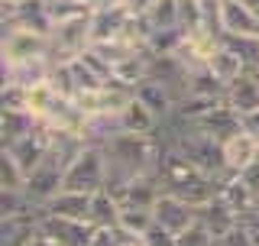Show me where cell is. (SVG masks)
Segmentation results:
<instances>
[{
  "label": "cell",
  "instance_id": "7",
  "mask_svg": "<svg viewBox=\"0 0 259 246\" xmlns=\"http://www.w3.org/2000/svg\"><path fill=\"white\" fill-rule=\"evenodd\" d=\"M217 194L237 211L240 220H249L259 211V198L246 188V182H243L237 172H224V175L217 178Z\"/></svg>",
  "mask_w": 259,
  "mask_h": 246
},
{
  "label": "cell",
  "instance_id": "29",
  "mask_svg": "<svg viewBox=\"0 0 259 246\" xmlns=\"http://www.w3.org/2000/svg\"><path fill=\"white\" fill-rule=\"evenodd\" d=\"M217 246H259V243H256V230L246 224V220H240V224L233 227V230L227 233Z\"/></svg>",
  "mask_w": 259,
  "mask_h": 246
},
{
  "label": "cell",
  "instance_id": "25",
  "mask_svg": "<svg viewBox=\"0 0 259 246\" xmlns=\"http://www.w3.org/2000/svg\"><path fill=\"white\" fill-rule=\"evenodd\" d=\"M152 224H156L152 211H143V208H123L120 211V227L133 236H146L152 230Z\"/></svg>",
  "mask_w": 259,
  "mask_h": 246
},
{
  "label": "cell",
  "instance_id": "31",
  "mask_svg": "<svg viewBox=\"0 0 259 246\" xmlns=\"http://www.w3.org/2000/svg\"><path fill=\"white\" fill-rule=\"evenodd\" d=\"M237 175L243 178V182H246V188H249V191H253L256 198H259V159H256V162H249L246 169H240Z\"/></svg>",
  "mask_w": 259,
  "mask_h": 246
},
{
  "label": "cell",
  "instance_id": "30",
  "mask_svg": "<svg viewBox=\"0 0 259 246\" xmlns=\"http://www.w3.org/2000/svg\"><path fill=\"white\" fill-rule=\"evenodd\" d=\"M143 240H146V246H178V236L172 230H165V227H159V224H152V230Z\"/></svg>",
  "mask_w": 259,
  "mask_h": 246
},
{
  "label": "cell",
  "instance_id": "27",
  "mask_svg": "<svg viewBox=\"0 0 259 246\" xmlns=\"http://www.w3.org/2000/svg\"><path fill=\"white\" fill-rule=\"evenodd\" d=\"M178 246H217V236L210 233L198 217H194V224L185 227V230L178 233Z\"/></svg>",
  "mask_w": 259,
  "mask_h": 246
},
{
  "label": "cell",
  "instance_id": "26",
  "mask_svg": "<svg viewBox=\"0 0 259 246\" xmlns=\"http://www.w3.org/2000/svg\"><path fill=\"white\" fill-rule=\"evenodd\" d=\"M130 236L120 224H94V233H91V243L88 246H126Z\"/></svg>",
  "mask_w": 259,
  "mask_h": 246
},
{
  "label": "cell",
  "instance_id": "3",
  "mask_svg": "<svg viewBox=\"0 0 259 246\" xmlns=\"http://www.w3.org/2000/svg\"><path fill=\"white\" fill-rule=\"evenodd\" d=\"M65 191H101L107 188V159H104V149L94 143H84L78 149V155L68 162L65 169Z\"/></svg>",
  "mask_w": 259,
  "mask_h": 246
},
{
  "label": "cell",
  "instance_id": "15",
  "mask_svg": "<svg viewBox=\"0 0 259 246\" xmlns=\"http://www.w3.org/2000/svg\"><path fill=\"white\" fill-rule=\"evenodd\" d=\"M39 217L42 214H20L0 217V246H32L39 236Z\"/></svg>",
  "mask_w": 259,
  "mask_h": 246
},
{
  "label": "cell",
  "instance_id": "14",
  "mask_svg": "<svg viewBox=\"0 0 259 246\" xmlns=\"http://www.w3.org/2000/svg\"><path fill=\"white\" fill-rule=\"evenodd\" d=\"M117 120H120V133H143V136H152L159 130V123H162L136 94L130 97L126 107L117 113Z\"/></svg>",
  "mask_w": 259,
  "mask_h": 246
},
{
  "label": "cell",
  "instance_id": "21",
  "mask_svg": "<svg viewBox=\"0 0 259 246\" xmlns=\"http://www.w3.org/2000/svg\"><path fill=\"white\" fill-rule=\"evenodd\" d=\"M120 201L113 198L107 188H101V191H94L91 198V224H120Z\"/></svg>",
  "mask_w": 259,
  "mask_h": 246
},
{
  "label": "cell",
  "instance_id": "11",
  "mask_svg": "<svg viewBox=\"0 0 259 246\" xmlns=\"http://www.w3.org/2000/svg\"><path fill=\"white\" fill-rule=\"evenodd\" d=\"M159 194H162V182H159V175H140V178H133L120 194H113V198L120 201V208H143V211H152L156 208V201H159Z\"/></svg>",
  "mask_w": 259,
  "mask_h": 246
},
{
  "label": "cell",
  "instance_id": "36",
  "mask_svg": "<svg viewBox=\"0 0 259 246\" xmlns=\"http://www.w3.org/2000/svg\"><path fill=\"white\" fill-rule=\"evenodd\" d=\"M68 4H81V7H91V10H94L97 0H68Z\"/></svg>",
  "mask_w": 259,
  "mask_h": 246
},
{
  "label": "cell",
  "instance_id": "20",
  "mask_svg": "<svg viewBox=\"0 0 259 246\" xmlns=\"http://www.w3.org/2000/svg\"><path fill=\"white\" fill-rule=\"evenodd\" d=\"M36 127H39V120L29 110H0V139H4V146L23 139Z\"/></svg>",
  "mask_w": 259,
  "mask_h": 246
},
{
  "label": "cell",
  "instance_id": "18",
  "mask_svg": "<svg viewBox=\"0 0 259 246\" xmlns=\"http://www.w3.org/2000/svg\"><path fill=\"white\" fill-rule=\"evenodd\" d=\"M224 36H259V16L240 0H224Z\"/></svg>",
  "mask_w": 259,
  "mask_h": 246
},
{
  "label": "cell",
  "instance_id": "33",
  "mask_svg": "<svg viewBox=\"0 0 259 246\" xmlns=\"http://www.w3.org/2000/svg\"><path fill=\"white\" fill-rule=\"evenodd\" d=\"M32 246H65V243H59L55 236H49V233L39 230V236H36V243H32Z\"/></svg>",
  "mask_w": 259,
  "mask_h": 246
},
{
  "label": "cell",
  "instance_id": "13",
  "mask_svg": "<svg viewBox=\"0 0 259 246\" xmlns=\"http://www.w3.org/2000/svg\"><path fill=\"white\" fill-rule=\"evenodd\" d=\"M256 159H259V136L240 130V133H233L230 139H224L227 172H240V169H246L249 162H256Z\"/></svg>",
  "mask_w": 259,
  "mask_h": 246
},
{
  "label": "cell",
  "instance_id": "4",
  "mask_svg": "<svg viewBox=\"0 0 259 246\" xmlns=\"http://www.w3.org/2000/svg\"><path fill=\"white\" fill-rule=\"evenodd\" d=\"M88 46H91V13L52 23V32H49V59L55 65L78 59Z\"/></svg>",
  "mask_w": 259,
  "mask_h": 246
},
{
  "label": "cell",
  "instance_id": "24",
  "mask_svg": "<svg viewBox=\"0 0 259 246\" xmlns=\"http://www.w3.org/2000/svg\"><path fill=\"white\" fill-rule=\"evenodd\" d=\"M188 94H198V97H227V85H221L207 68H198L191 71V81H188Z\"/></svg>",
  "mask_w": 259,
  "mask_h": 246
},
{
  "label": "cell",
  "instance_id": "16",
  "mask_svg": "<svg viewBox=\"0 0 259 246\" xmlns=\"http://www.w3.org/2000/svg\"><path fill=\"white\" fill-rule=\"evenodd\" d=\"M91 198L94 194L88 191H62L55 194L52 201L46 204V214H55V217H71V220H91Z\"/></svg>",
  "mask_w": 259,
  "mask_h": 246
},
{
  "label": "cell",
  "instance_id": "32",
  "mask_svg": "<svg viewBox=\"0 0 259 246\" xmlns=\"http://www.w3.org/2000/svg\"><path fill=\"white\" fill-rule=\"evenodd\" d=\"M243 130L253 133V136H259V107L249 110V113H243Z\"/></svg>",
  "mask_w": 259,
  "mask_h": 246
},
{
  "label": "cell",
  "instance_id": "35",
  "mask_svg": "<svg viewBox=\"0 0 259 246\" xmlns=\"http://www.w3.org/2000/svg\"><path fill=\"white\" fill-rule=\"evenodd\" d=\"M240 4H243V7H249V10L259 16V0H240Z\"/></svg>",
  "mask_w": 259,
  "mask_h": 246
},
{
  "label": "cell",
  "instance_id": "5",
  "mask_svg": "<svg viewBox=\"0 0 259 246\" xmlns=\"http://www.w3.org/2000/svg\"><path fill=\"white\" fill-rule=\"evenodd\" d=\"M4 62H26L49 55V36L26 26H4V43H0Z\"/></svg>",
  "mask_w": 259,
  "mask_h": 246
},
{
  "label": "cell",
  "instance_id": "23",
  "mask_svg": "<svg viewBox=\"0 0 259 246\" xmlns=\"http://www.w3.org/2000/svg\"><path fill=\"white\" fill-rule=\"evenodd\" d=\"M221 43H227L233 52L246 62L249 71H259V36H224Z\"/></svg>",
  "mask_w": 259,
  "mask_h": 246
},
{
  "label": "cell",
  "instance_id": "19",
  "mask_svg": "<svg viewBox=\"0 0 259 246\" xmlns=\"http://www.w3.org/2000/svg\"><path fill=\"white\" fill-rule=\"evenodd\" d=\"M227 104H230L240 117L259 107V81L253 78V71H249V75H243L240 81H233V85L227 88Z\"/></svg>",
  "mask_w": 259,
  "mask_h": 246
},
{
  "label": "cell",
  "instance_id": "2",
  "mask_svg": "<svg viewBox=\"0 0 259 246\" xmlns=\"http://www.w3.org/2000/svg\"><path fill=\"white\" fill-rule=\"evenodd\" d=\"M156 175L162 182V191L182 198L185 204H191L194 211H198L201 204H207L210 198H217V178L207 175L204 169H198L188 155H182L178 149H172V146H165Z\"/></svg>",
  "mask_w": 259,
  "mask_h": 246
},
{
  "label": "cell",
  "instance_id": "22",
  "mask_svg": "<svg viewBox=\"0 0 259 246\" xmlns=\"http://www.w3.org/2000/svg\"><path fill=\"white\" fill-rule=\"evenodd\" d=\"M26 188V172L7 149H0V191H23Z\"/></svg>",
  "mask_w": 259,
  "mask_h": 246
},
{
  "label": "cell",
  "instance_id": "17",
  "mask_svg": "<svg viewBox=\"0 0 259 246\" xmlns=\"http://www.w3.org/2000/svg\"><path fill=\"white\" fill-rule=\"evenodd\" d=\"M133 94L140 97V101H143V104H146V107H149L152 113H156L159 120H165L168 113L175 110V104H178V101H175V94L168 91V88L162 85V81L149 78V75H146V78L140 81V85L133 88Z\"/></svg>",
  "mask_w": 259,
  "mask_h": 246
},
{
  "label": "cell",
  "instance_id": "37",
  "mask_svg": "<svg viewBox=\"0 0 259 246\" xmlns=\"http://www.w3.org/2000/svg\"><path fill=\"white\" fill-rule=\"evenodd\" d=\"M253 78H256V81H259V71H253Z\"/></svg>",
  "mask_w": 259,
  "mask_h": 246
},
{
  "label": "cell",
  "instance_id": "9",
  "mask_svg": "<svg viewBox=\"0 0 259 246\" xmlns=\"http://www.w3.org/2000/svg\"><path fill=\"white\" fill-rule=\"evenodd\" d=\"M152 217H156L159 227H165V230H172L178 236L185 227L194 224V208H191V204H185L182 198H175V194L162 191L159 201H156V208H152Z\"/></svg>",
  "mask_w": 259,
  "mask_h": 246
},
{
  "label": "cell",
  "instance_id": "34",
  "mask_svg": "<svg viewBox=\"0 0 259 246\" xmlns=\"http://www.w3.org/2000/svg\"><path fill=\"white\" fill-rule=\"evenodd\" d=\"M32 0H0V7H26Z\"/></svg>",
  "mask_w": 259,
  "mask_h": 246
},
{
  "label": "cell",
  "instance_id": "12",
  "mask_svg": "<svg viewBox=\"0 0 259 246\" xmlns=\"http://www.w3.org/2000/svg\"><path fill=\"white\" fill-rule=\"evenodd\" d=\"M204 68H207L217 81H221V85H227V88H230L233 81H240L243 75H249L246 62H243V59H240V55L233 52V49L227 46V43H221V46L214 49V52H210V59H207Z\"/></svg>",
  "mask_w": 259,
  "mask_h": 246
},
{
  "label": "cell",
  "instance_id": "10",
  "mask_svg": "<svg viewBox=\"0 0 259 246\" xmlns=\"http://www.w3.org/2000/svg\"><path fill=\"white\" fill-rule=\"evenodd\" d=\"M194 217H198L201 224H204L207 230L217 236V243H221L224 236H227V233L233 230V227L240 224V214H237V211H233L230 204H227V201L221 198V194H217V198H210L207 204H201V208L194 211Z\"/></svg>",
  "mask_w": 259,
  "mask_h": 246
},
{
  "label": "cell",
  "instance_id": "28",
  "mask_svg": "<svg viewBox=\"0 0 259 246\" xmlns=\"http://www.w3.org/2000/svg\"><path fill=\"white\" fill-rule=\"evenodd\" d=\"M0 110H29V88L4 85V91H0Z\"/></svg>",
  "mask_w": 259,
  "mask_h": 246
},
{
  "label": "cell",
  "instance_id": "8",
  "mask_svg": "<svg viewBox=\"0 0 259 246\" xmlns=\"http://www.w3.org/2000/svg\"><path fill=\"white\" fill-rule=\"evenodd\" d=\"M52 68L55 62L49 55L26 62H4V85H20V88L42 85V81H52Z\"/></svg>",
  "mask_w": 259,
  "mask_h": 246
},
{
  "label": "cell",
  "instance_id": "6",
  "mask_svg": "<svg viewBox=\"0 0 259 246\" xmlns=\"http://www.w3.org/2000/svg\"><path fill=\"white\" fill-rule=\"evenodd\" d=\"M39 230L55 236L59 243L65 246H88L91 243V233H94V224L91 220H71V217H55V214H46L39 217Z\"/></svg>",
  "mask_w": 259,
  "mask_h": 246
},
{
  "label": "cell",
  "instance_id": "1",
  "mask_svg": "<svg viewBox=\"0 0 259 246\" xmlns=\"http://www.w3.org/2000/svg\"><path fill=\"white\" fill-rule=\"evenodd\" d=\"M104 159H107V191L120 194L123 188L140 175H156L159 159L165 152V143L152 133H117L101 146Z\"/></svg>",
  "mask_w": 259,
  "mask_h": 246
}]
</instances>
